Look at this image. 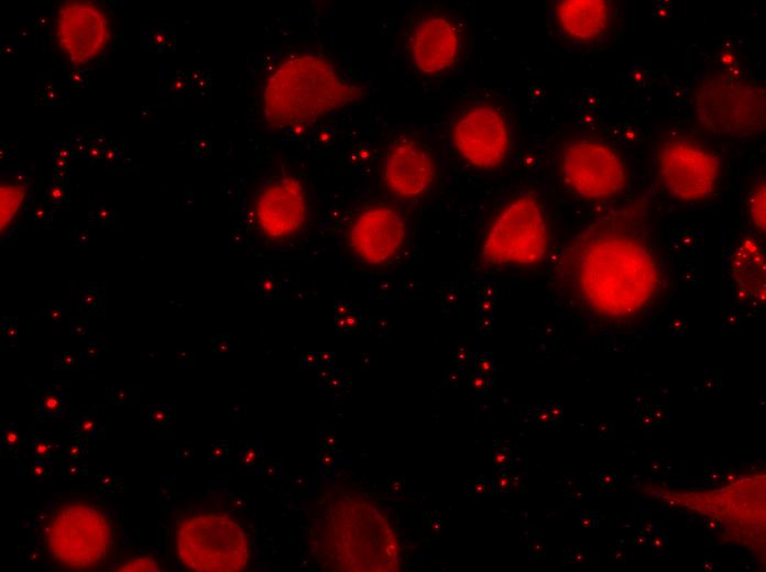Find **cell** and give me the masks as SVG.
<instances>
[{
    "label": "cell",
    "instance_id": "52a82bcc",
    "mask_svg": "<svg viewBox=\"0 0 766 572\" xmlns=\"http://www.w3.org/2000/svg\"><path fill=\"white\" fill-rule=\"evenodd\" d=\"M184 532L182 553L188 566L201 571H236L245 566L248 542L233 521L218 516H204L189 521Z\"/></svg>",
    "mask_w": 766,
    "mask_h": 572
},
{
    "label": "cell",
    "instance_id": "5b68a950",
    "mask_svg": "<svg viewBox=\"0 0 766 572\" xmlns=\"http://www.w3.org/2000/svg\"><path fill=\"white\" fill-rule=\"evenodd\" d=\"M656 166L667 194L685 204L711 197L721 175L720 161L712 151L681 136L667 139L659 144Z\"/></svg>",
    "mask_w": 766,
    "mask_h": 572
},
{
    "label": "cell",
    "instance_id": "ba28073f",
    "mask_svg": "<svg viewBox=\"0 0 766 572\" xmlns=\"http://www.w3.org/2000/svg\"><path fill=\"white\" fill-rule=\"evenodd\" d=\"M452 140L458 153L481 169L502 164L510 150L506 120L492 105H478L464 111L453 124Z\"/></svg>",
    "mask_w": 766,
    "mask_h": 572
},
{
    "label": "cell",
    "instance_id": "8992f818",
    "mask_svg": "<svg viewBox=\"0 0 766 572\" xmlns=\"http://www.w3.org/2000/svg\"><path fill=\"white\" fill-rule=\"evenodd\" d=\"M561 175L576 195L603 200L619 195L627 184V172L620 155L609 145L578 139L568 142L561 153Z\"/></svg>",
    "mask_w": 766,
    "mask_h": 572
},
{
    "label": "cell",
    "instance_id": "4fadbf2b",
    "mask_svg": "<svg viewBox=\"0 0 766 572\" xmlns=\"http://www.w3.org/2000/svg\"><path fill=\"white\" fill-rule=\"evenodd\" d=\"M460 50V34L447 18L422 19L411 37L412 58L422 74H438L451 67Z\"/></svg>",
    "mask_w": 766,
    "mask_h": 572
},
{
    "label": "cell",
    "instance_id": "30bf717a",
    "mask_svg": "<svg viewBox=\"0 0 766 572\" xmlns=\"http://www.w3.org/2000/svg\"><path fill=\"white\" fill-rule=\"evenodd\" d=\"M406 224L402 215L391 207L363 210L350 230V244L364 263L380 265L389 262L402 248Z\"/></svg>",
    "mask_w": 766,
    "mask_h": 572
},
{
    "label": "cell",
    "instance_id": "e0dca14e",
    "mask_svg": "<svg viewBox=\"0 0 766 572\" xmlns=\"http://www.w3.org/2000/svg\"><path fill=\"white\" fill-rule=\"evenodd\" d=\"M765 182H759L748 198V212L754 226L765 232Z\"/></svg>",
    "mask_w": 766,
    "mask_h": 572
},
{
    "label": "cell",
    "instance_id": "2e32d148",
    "mask_svg": "<svg viewBox=\"0 0 766 572\" xmlns=\"http://www.w3.org/2000/svg\"><path fill=\"white\" fill-rule=\"evenodd\" d=\"M24 191L13 185L1 187V230L8 226L23 200Z\"/></svg>",
    "mask_w": 766,
    "mask_h": 572
},
{
    "label": "cell",
    "instance_id": "ac0fdd59",
    "mask_svg": "<svg viewBox=\"0 0 766 572\" xmlns=\"http://www.w3.org/2000/svg\"><path fill=\"white\" fill-rule=\"evenodd\" d=\"M43 409L50 414H55L62 408V399L56 394H47L42 403Z\"/></svg>",
    "mask_w": 766,
    "mask_h": 572
},
{
    "label": "cell",
    "instance_id": "277c9868",
    "mask_svg": "<svg viewBox=\"0 0 766 572\" xmlns=\"http://www.w3.org/2000/svg\"><path fill=\"white\" fill-rule=\"evenodd\" d=\"M549 233L544 209L533 194L510 201L482 242L481 261L491 266L534 265L547 253Z\"/></svg>",
    "mask_w": 766,
    "mask_h": 572
},
{
    "label": "cell",
    "instance_id": "7a4b0ae2",
    "mask_svg": "<svg viewBox=\"0 0 766 572\" xmlns=\"http://www.w3.org/2000/svg\"><path fill=\"white\" fill-rule=\"evenodd\" d=\"M362 95V88L346 80L327 59L298 54L282 62L269 77L263 113L272 128H297L359 100Z\"/></svg>",
    "mask_w": 766,
    "mask_h": 572
},
{
    "label": "cell",
    "instance_id": "9c48e42d",
    "mask_svg": "<svg viewBox=\"0 0 766 572\" xmlns=\"http://www.w3.org/2000/svg\"><path fill=\"white\" fill-rule=\"evenodd\" d=\"M56 36L67 59L74 65H85L98 57L109 44L108 15L91 1H66L57 12Z\"/></svg>",
    "mask_w": 766,
    "mask_h": 572
},
{
    "label": "cell",
    "instance_id": "6da1fadb",
    "mask_svg": "<svg viewBox=\"0 0 766 572\" xmlns=\"http://www.w3.org/2000/svg\"><path fill=\"white\" fill-rule=\"evenodd\" d=\"M569 253L578 292L595 312L628 317L643 309L658 286L653 251L621 223H598L584 231Z\"/></svg>",
    "mask_w": 766,
    "mask_h": 572
},
{
    "label": "cell",
    "instance_id": "8fae6325",
    "mask_svg": "<svg viewBox=\"0 0 766 572\" xmlns=\"http://www.w3.org/2000/svg\"><path fill=\"white\" fill-rule=\"evenodd\" d=\"M306 195L292 176L281 177L260 195L255 218L260 229L271 238H286L298 232L306 220Z\"/></svg>",
    "mask_w": 766,
    "mask_h": 572
},
{
    "label": "cell",
    "instance_id": "3957f363",
    "mask_svg": "<svg viewBox=\"0 0 766 572\" xmlns=\"http://www.w3.org/2000/svg\"><path fill=\"white\" fill-rule=\"evenodd\" d=\"M692 105L699 124L724 136H751L765 128V90L746 77L726 72L703 76Z\"/></svg>",
    "mask_w": 766,
    "mask_h": 572
},
{
    "label": "cell",
    "instance_id": "5bb4252c",
    "mask_svg": "<svg viewBox=\"0 0 766 572\" xmlns=\"http://www.w3.org/2000/svg\"><path fill=\"white\" fill-rule=\"evenodd\" d=\"M556 15L562 31L573 40H598L611 20L610 4L604 0H563L556 6Z\"/></svg>",
    "mask_w": 766,
    "mask_h": 572
},
{
    "label": "cell",
    "instance_id": "7c38bea8",
    "mask_svg": "<svg viewBox=\"0 0 766 572\" xmlns=\"http://www.w3.org/2000/svg\"><path fill=\"white\" fill-rule=\"evenodd\" d=\"M436 175L429 152L412 139H401L389 150L384 180L389 190L400 198L412 199L425 194Z\"/></svg>",
    "mask_w": 766,
    "mask_h": 572
},
{
    "label": "cell",
    "instance_id": "9a60e30c",
    "mask_svg": "<svg viewBox=\"0 0 766 572\" xmlns=\"http://www.w3.org/2000/svg\"><path fill=\"white\" fill-rule=\"evenodd\" d=\"M731 270L736 285L746 298H764L765 256L754 239L745 238L737 244Z\"/></svg>",
    "mask_w": 766,
    "mask_h": 572
},
{
    "label": "cell",
    "instance_id": "d6986e66",
    "mask_svg": "<svg viewBox=\"0 0 766 572\" xmlns=\"http://www.w3.org/2000/svg\"><path fill=\"white\" fill-rule=\"evenodd\" d=\"M119 570H154V569H153V565L142 564L141 561H139L138 564L136 563L135 564L129 563V564L121 566Z\"/></svg>",
    "mask_w": 766,
    "mask_h": 572
}]
</instances>
